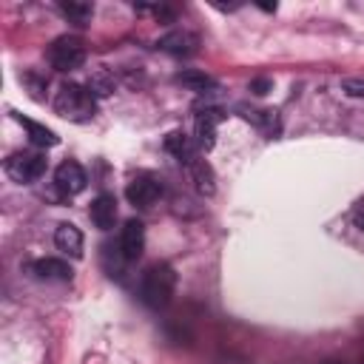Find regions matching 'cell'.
I'll return each mask as SVG.
<instances>
[{"instance_id":"6da1fadb","label":"cell","mask_w":364,"mask_h":364,"mask_svg":"<svg viewBox=\"0 0 364 364\" xmlns=\"http://www.w3.org/2000/svg\"><path fill=\"white\" fill-rule=\"evenodd\" d=\"M173 287H176V273L171 264L165 262H156L151 264L145 273H142V282H139V299L145 307L151 310H162L171 304L173 299Z\"/></svg>"},{"instance_id":"7a4b0ae2","label":"cell","mask_w":364,"mask_h":364,"mask_svg":"<svg viewBox=\"0 0 364 364\" xmlns=\"http://www.w3.org/2000/svg\"><path fill=\"white\" fill-rule=\"evenodd\" d=\"M54 111L71 122H88L97 114V102L94 94L85 85L77 82H63L57 97H54Z\"/></svg>"},{"instance_id":"3957f363","label":"cell","mask_w":364,"mask_h":364,"mask_svg":"<svg viewBox=\"0 0 364 364\" xmlns=\"http://www.w3.org/2000/svg\"><path fill=\"white\" fill-rule=\"evenodd\" d=\"M48 60L57 71H74L85 63V43L80 37H57L48 46Z\"/></svg>"},{"instance_id":"277c9868","label":"cell","mask_w":364,"mask_h":364,"mask_svg":"<svg viewBox=\"0 0 364 364\" xmlns=\"http://www.w3.org/2000/svg\"><path fill=\"white\" fill-rule=\"evenodd\" d=\"M6 173L20 182V185H28L34 179H40L46 173V156L37 154V151H17L6 159Z\"/></svg>"},{"instance_id":"5b68a950","label":"cell","mask_w":364,"mask_h":364,"mask_svg":"<svg viewBox=\"0 0 364 364\" xmlns=\"http://www.w3.org/2000/svg\"><path fill=\"white\" fill-rule=\"evenodd\" d=\"M125 196H128V202L136 205V208H151V205L162 196V182L154 179V176H148V173H142V176H136V179L128 182Z\"/></svg>"},{"instance_id":"8992f818","label":"cell","mask_w":364,"mask_h":364,"mask_svg":"<svg viewBox=\"0 0 364 364\" xmlns=\"http://www.w3.org/2000/svg\"><path fill=\"white\" fill-rule=\"evenodd\" d=\"M85 171L77 165V162H71V159H65L63 165H57V171H54V188L63 193V196H77L80 191H85Z\"/></svg>"},{"instance_id":"52a82bcc","label":"cell","mask_w":364,"mask_h":364,"mask_svg":"<svg viewBox=\"0 0 364 364\" xmlns=\"http://www.w3.org/2000/svg\"><path fill=\"white\" fill-rule=\"evenodd\" d=\"M145 250V225L139 219H128L119 233V256L125 262H136Z\"/></svg>"},{"instance_id":"ba28073f","label":"cell","mask_w":364,"mask_h":364,"mask_svg":"<svg viewBox=\"0 0 364 364\" xmlns=\"http://www.w3.org/2000/svg\"><path fill=\"white\" fill-rule=\"evenodd\" d=\"M222 119V111L219 108H205L196 114V128H193V142L199 151H210L216 145V122Z\"/></svg>"},{"instance_id":"9c48e42d","label":"cell","mask_w":364,"mask_h":364,"mask_svg":"<svg viewBox=\"0 0 364 364\" xmlns=\"http://www.w3.org/2000/svg\"><path fill=\"white\" fill-rule=\"evenodd\" d=\"M185 168H188V173H191L193 191H196L199 196H213V191H216V176H213V168H210V165H208L202 156L191 159Z\"/></svg>"},{"instance_id":"30bf717a","label":"cell","mask_w":364,"mask_h":364,"mask_svg":"<svg viewBox=\"0 0 364 364\" xmlns=\"http://www.w3.org/2000/svg\"><path fill=\"white\" fill-rule=\"evenodd\" d=\"M54 245H57V250H63L65 256L80 259V256H82V233H80V228L71 225V222L57 225V230H54Z\"/></svg>"},{"instance_id":"8fae6325","label":"cell","mask_w":364,"mask_h":364,"mask_svg":"<svg viewBox=\"0 0 364 364\" xmlns=\"http://www.w3.org/2000/svg\"><path fill=\"white\" fill-rule=\"evenodd\" d=\"M31 273H34L37 279H43V282H68L74 270L68 267V262L48 256V259H37V262H31Z\"/></svg>"},{"instance_id":"7c38bea8","label":"cell","mask_w":364,"mask_h":364,"mask_svg":"<svg viewBox=\"0 0 364 364\" xmlns=\"http://www.w3.org/2000/svg\"><path fill=\"white\" fill-rule=\"evenodd\" d=\"M156 46H159L162 51L173 54V57H191V54L196 51L199 40H196L191 31H171V34L159 37V43H156Z\"/></svg>"},{"instance_id":"4fadbf2b","label":"cell","mask_w":364,"mask_h":364,"mask_svg":"<svg viewBox=\"0 0 364 364\" xmlns=\"http://www.w3.org/2000/svg\"><path fill=\"white\" fill-rule=\"evenodd\" d=\"M91 222L100 228V230H111L114 222H117V199L111 193H100L94 202H91Z\"/></svg>"},{"instance_id":"5bb4252c","label":"cell","mask_w":364,"mask_h":364,"mask_svg":"<svg viewBox=\"0 0 364 364\" xmlns=\"http://www.w3.org/2000/svg\"><path fill=\"white\" fill-rule=\"evenodd\" d=\"M165 151L173 154L182 165H188L191 159H196V142H191V136H185L182 131H171L165 136Z\"/></svg>"},{"instance_id":"9a60e30c","label":"cell","mask_w":364,"mask_h":364,"mask_svg":"<svg viewBox=\"0 0 364 364\" xmlns=\"http://www.w3.org/2000/svg\"><path fill=\"white\" fill-rule=\"evenodd\" d=\"M17 119H20V125L28 131V139H31L37 148H51V145H57V134H54L51 128L40 125V122H34V119H26V117H17Z\"/></svg>"},{"instance_id":"2e32d148","label":"cell","mask_w":364,"mask_h":364,"mask_svg":"<svg viewBox=\"0 0 364 364\" xmlns=\"http://www.w3.org/2000/svg\"><path fill=\"white\" fill-rule=\"evenodd\" d=\"M176 80H179L185 88L196 91V94H208V91H216V80H213L210 74H202V71H182Z\"/></svg>"},{"instance_id":"e0dca14e","label":"cell","mask_w":364,"mask_h":364,"mask_svg":"<svg viewBox=\"0 0 364 364\" xmlns=\"http://www.w3.org/2000/svg\"><path fill=\"white\" fill-rule=\"evenodd\" d=\"M60 11L71 20V23H77V26H85L88 20H91V14H94V6L91 3H77V0H68V3H60Z\"/></svg>"},{"instance_id":"ac0fdd59","label":"cell","mask_w":364,"mask_h":364,"mask_svg":"<svg viewBox=\"0 0 364 364\" xmlns=\"http://www.w3.org/2000/svg\"><path fill=\"white\" fill-rule=\"evenodd\" d=\"M88 91H91L94 97H108V94H114V74L97 71V74L88 80Z\"/></svg>"},{"instance_id":"d6986e66","label":"cell","mask_w":364,"mask_h":364,"mask_svg":"<svg viewBox=\"0 0 364 364\" xmlns=\"http://www.w3.org/2000/svg\"><path fill=\"white\" fill-rule=\"evenodd\" d=\"M259 128H264L267 134H273V131H279V122H276V111H250L247 114Z\"/></svg>"},{"instance_id":"ffe728a7","label":"cell","mask_w":364,"mask_h":364,"mask_svg":"<svg viewBox=\"0 0 364 364\" xmlns=\"http://www.w3.org/2000/svg\"><path fill=\"white\" fill-rule=\"evenodd\" d=\"M341 91L347 97H355V100H364V80H355V77H347L341 82Z\"/></svg>"},{"instance_id":"44dd1931","label":"cell","mask_w":364,"mask_h":364,"mask_svg":"<svg viewBox=\"0 0 364 364\" xmlns=\"http://www.w3.org/2000/svg\"><path fill=\"white\" fill-rule=\"evenodd\" d=\"M250 91L253 94H267L270 91V80H253L250 82Z\"/></svg>"},{"instance_id":"7402d4cb","label":"cell","mask_w":364,"mask_h":364,"mask_svg":"<svg viewBox=\"0 0 364 364\" xmlns=\"http://www.w3.org/2000/svg\"><path fill=\"white\" fill-rule=\"evenodd\" d=\"M355 225H358V228L364 230V213H358V216H355Z\"/></svg>"},{"instance_id":"603a6c76","label":"cell","mask_w":364,"mask_h":364,"mask_svg":"<svg viewBox=\"0 0 364 364\" xmlns=\"http://www.w3.org/2000/svg\"><path fill=\"white\" fill-rule=\"evenodd\" d=\"M321 364H344L341 358H327V361H321Z\"/></svg>"}]
</instances>
